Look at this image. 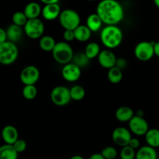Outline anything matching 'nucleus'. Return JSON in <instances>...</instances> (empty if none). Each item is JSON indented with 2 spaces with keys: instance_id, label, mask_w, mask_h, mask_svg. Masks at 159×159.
Wrapping results in <instances>:
<instances>
[{
  "instance_id": "obj_1",
  "label": "nucleus",
  "mask_w": 159,
  "mask_h": 159,
  "mask_svg": "<svg viewBox=\"0 0 159 159\" xmlns=\"http://www.w3.org/2000/svg\"><path fill=\"white\" fill-rule=\"evenodd\" d=\"M96 14L107 26H116L124 18V9L115 0L101 1L96 7Z\"/></svg>"
},
{
  "instance_id": "obj_2",
  "label": "nucleus",
  "mask_w": 159,
  "mask_h": 159,
  "mask_svg": "<svg viewBox=\"0 0 159 159\" xmlns=\"http://www.w3.org/2000/svg\"><path fill=\"white\" fill-rule=\"evenodd\" d=\"M124 40V34L119 26H106L101 30V43L107 48L111 50L116 48L121 44Z\"/></svg>"
},
{
  "instance_id": "obj_3",
  "label": "nucleus",
  "mask_w": 159,
  "mask_h": 159,
  "mask_svg": "<svg viewBox=\"0 0 159 159\" xmlns=\"http://www.w3.org/2000/svg\"><path fill=\"white\" fill-rule=\"evenodd\" d=\"M51 53L55 61L63 65L71 63L75 54L71 45L65 41L57 42Z\"/></svg>"
},
{
  "instance_id": "obj_4",
  "label": "nucleus",
  "mask_w": 159,
  "mask_h": 159,
  "mask_svg": "<svg viewBox=\"0 0 159 159\" xmlns=\"http://www.w3.org/2000/svg\"><path fill=\"white\" fill-rule=\"evenodd\" d=\"M19 49L16 44L7 41L0 44V64L3 65H10L17 60Z\"/></svg>"
},
{
  "instance_id": "obj_5",
  "label": "nucleus",
  "mask_w": 159,
  "mask_h": 159,
  "mask_svg": "<svg viewBox=\"0 0 159 159\" xmlns=\"http://www.w3.org/2000/svg\"><path fill=\"white\" fill-rule=\"evenodd\" d=\"M59 22L65 30H75L81 25V17L74 9H67L61 11Z\"/></svg>"
},
{
  "instance_id": "obj_6",
  "label": "nucleus",
  "mask_w": 159,
  "mask_h": 159,
  "mask_svg": "<svg viewBox=\"0 0 159 159\" xmlns=\"http://www.w3.org/2000/svg\"><path fill=\"white\" fill-rule=\"evenodd\" d=\"M44 30V23L38 18L28 20L27 23L23 27L25 34L30 39H33V40L41 38L43 36Z\"/></svg>"
},
{
  "instance_id": "obj_7",
  "label": "nucleus",
  "mask_w": 159,
  "mask_h": 159,
  "mask_svg": "<svg viewBox=\"0 0 159 159\" xmlns=\"http://www.w3.org/2000/svg\"><path fill=\"white\" fill-rule=\"evenodd\" d=\"M51 99L54 105L57 107H65L71 100L70 89L64 85L54 87L51 93Z\"/></svg>"
},
{
  "instance_id": "obj_8",
  "label": "nucleus",
  "mask_w": 159,
  "mask_h": 159,
  "mask_svg": "<svg viewBox=\"0 0 159 159\" xmlns=\"http://www.w3.org/2000/svg\"><path fill=\"white\" fill-rule=\"evenodd\" d=\"M134 56L141 61H148L155 55L154 43L149 41L139 42L134 50Z\"/></svg>"
},
{
  "instance_id": "obj_9",
  "label": "nucleus",
  "mask_w": 159,
  "mask_h": 159,
  "mask_svg": "<svg viewBox=\"0 0 159 159\" xmlns=\"http://www.w3.org/2000/svg\"><path fill=\"white\" fill-rule=\"evenodd\" d=\"M20 79L24 85H35L40 79V71L34 65H28L23 68Z\"/></svg>"
},
{
  "instance_id": "obj_10",
  "label": "nucleus",
  "mask_w": 159,
  "mask_h": 159,
  "mask_svg": "<svg viewBox=\"0 0 159 159\" xmlns=\"http://www.w3.org/2000/svg\"><path fill=\"white\" fill-rule=\"evenodd\" d=\"M128 127L130 131L137 136L145 135L150 129L147 120L144 117L138 116L136 115H134V116L129 121Z\"/></svg>"
},
{
  "instance_id": "obj_11",
  "label": "nucleus",
  "mask_w": 159,
  "mask_h": 159,
  "mask_svg": "<svg viewBox=\"0 0 159 159\" xmlns=\"http://www.w3.org/2000/svg\"><path fill=\"white\" fill-rule=\"evenodd\" d=\"M132 138L133 137L130 130L124 127H116L112 133V139L113 142L122 148L128 145Z\"/></svg>"
},
{
  "instance_id": "obj_12",
  "label": "nucleus",
  "mask_w": 159,
  "mask_h": 159,
  "mask_svg": "<svg viewBox=\"0 0 159 159\" xmlns=\"http://www.w3.org/2000/svg\"><path fill=\"white\" fill-rule=\"evenodd\" d=\"M82 75V69L71 62L64 65L61 69V75L68 82H75L79 80Z\"/></svg>"
},
{
  "instance_id": "obj_13",
  "label": "nucleus",
  "mask_w": 159,
  "mask_h": 159,
  "mask_svg": "<svg viewBox=\"0 0 159 159\" xmlns=\"http://www.w3.org/2000/svg\"><path fill=\"white\" fill-rule=\"evenodd\" d=\"M97 59L99 64L102 68H107V69L109 70L115 67L117 57L111 50L105 49L101 51Z\"/></svg>"
},
{
  "instance_id": "obj_14",
  "label": "nucleus",
  "mask_w": 159,
  "mask_h": 159,
  "mask_svg": "<svg viewBox=\"0 0 159 159\" xmlns=\"http://www.w3.org/2000/svg\"><path fill=\"white\" fill-rule=\"evenodd\" d=\"M61 12V6L59 2H57L51 5H44L42 8L41 14L44 20L48 21H53L59 18Z\"/></svg>"
},
{
  "instance_id": "obj_15",
  "label": "nucleus",
  "mask_w": 159,
  "mask_h": 159,
  "mask_svg": "<svg viewBox=\"0 0 159 159\" xmlns=\"http://www.w3.org/2000/svg\"><path fill=\"white\" fill-rule=\"evenodd\" d=\"M1 136L5 144L12 145L19 139V132L12 125H6L2 128Z\"/></svg>"
},
{
  "instance_id": "obj_16",
  "label": "nucleus",
  "mask_w": 159,
  "mask_h": 159,
  "mask_svg": "<svg viewBox=\"0 0 159 159\" xmlns=\"http://www.w3.org/2000/svg\"><path fill=\"white\" fill-rule=\"evenodd\" d=\"M134 112L130 107L123 106L115 112V117L120 122H128L134 116Z\"/></svg>"
},
{
  "instance_id": "obj_17",
  "label": "nucleus",
  "mask_w": 159,
  "mask_h": 159,
  "mask_svg": "<svg viewBox=\"0 0 159 159\" xmlns=\"http://www.w3.org/2000/svg\"><path fill=\"white\" fill-rule=\"evenodd\" d=\"M6 30V34H7V39L9 41L12 42L16 43V42L20 41L23 37V34L24 31L23 30V28L20 26H16L15 24H11L8 26Z\"/></svg>"
},
{
  "instance_id": "obj_18",
  "label": "nucleus",
  "mask_w": 159,
  "mask_h": 159,
  "mask_svg": "<svg viewBox=\"0 0 159 159\" xmlns=\"http://www.w3.org/2000/svg\"><path fill=\"white\" fill-rule=\"evenodd\" d=\"M23 12L25 13L28 20L37 19L42 12V7L39 3L36 2H30L25 6Z\"/></svg>"
},
{
  "instance_id": "obj_19",
  "label": "nucleus",
  "mask_w": 159,
  "mask_h": 159,
  "mask_svg": "<svg viewBox=\"0 0 159 159\" xmlns=\"http://www.w3.org/2000/svg\"><path fill=\"white\" fill-rule=\"evenodd\" d=\"M135 159H158V153L156 149L150 146H142L136 152Z\"/></svg>"
},
{
  "instance_id": "obj_20",
  "label": "nucleus",
  "mask_w": 159,
  "mask_h": 159,
  "mask_svg": "<svg viewBox=\"0 0 159 159\" xmlns=\"http://www.w3.org/2000/svg\"><path fill=\"white\" fill-rule=\"evenodd\" d=\"M102 20L100 17L96 13L90 14L86 19V26L92 31V33L97 32V31L100 30L102 28Z\"/></svg>"
},
{
  "instance_id": "obj_21",
  "label": "nucleus",
  "mask_w": 159,
  "mask_h": 159,
  "mask_svg": "<svg viewBox=\"0 0 159 159\" xmlns=\"http://www.w3.org/2000/svg\"><path fill=\"white\" fill-rule=\"evenodd\" d=\"M75 40L79 42H86L91 38L92 31L86 25H80L74 30Z\"/></svg>"
},
{
  "instance_id": "obj_22",
  "label": "nucleus",
  "mask_w": 159,
  "mask_h": 159,
  "mask_svg": "<svg viewBox=\"0 0 159 159\" xmlns=\"http://www.w3.org/2000/svg\"><path fill=\"white\" fill-rule=\"evenodd\" d=\"M145 141L147 143V145L157 148H159V130L156 128L149 129L148 131L144 135Z\"/></svg>"
},
{
  "instance_id": "obj_23",
  "label": "nucleus",
  "mask_w": 159,
  "mask_h": 159,
  "mask_svg": "<svg viewBox=\"0 0 159 159\" xmlns=\"http://www.w3.org/2000/svg\"><path fill=\"white\" fill-rule=\"evenodd\" d=\"M56 43L54 37L50 35H43L39 40L40 48L45 52H52Z\"/></svg>"
},
{
  "instance_id": "obj_24",
  "label": "nucleus",
  "mask_w": 159,
  "mask_h": 159,
  "mask_svg": "<svg viewBox=\"0 0 159 159\" xmlns=\"http://www.w3.org/2000/svg\"><path fill=\"white\" fill-rule=\"evenodd\" d=\"M18 155L12 145L5 144L0 146V159H18Z\"/></svg>"
},
{
  "instance_id": "obj_25",
  "label": "nucleus",
  "mask_w": 159,
  "mask_h": 159,
  "mask_svg": "<svg viewBox=\"0 0 159 159\" xmlns=\"http://www.w3.org/2000/svg\"><path fill=\"white\" fill-rule=\"evenodd\" d=\"M101 52L100 46L96 42H90L85 46L84 53L88 57L89 60L98 57L99 53Z\"/></svg>"
},
{
  "instance_id": "obj_26",
  "label": "nucleus",
  "mask_w": 159,
  "mask_h": 159,
  "mask_svg": "<svg viewBox=\"0 0 159 159\" xmlns=\"http://www.w3.org/2000/svg\"><path fill=\"white\" fill-rule=\"evenodd\" d=\"M123 71L116 68V66L113 68H110L108 70V73H107V78L110 82L113 84H118L122 81L123 79Z\"/></svg>"
},
{
  "instance_id": "obj_27",
  "label": "nucleus",
  "mask_w": 159,
  "mask_h": 159,
  "mask_svg": "<svg viewBox=\"0 0 159 159\" xmlns=\"http://www.w3.org/2000/svg\"><path fill=\"white\" fill-rule=\"evenodd\" d=\"M90 60L88 58L85 54L84 52H79L74 54V57L72 59V63L77 65L78 67L82 69V68H85L89 65Z\"/></svg>"
},
{
  "instance_id": "obj_28",
  "label": "nucleus",
  "mask_w": 159,
  "mask_h": 159,
  "mask_svg": "<svg viewBox=\"0 0 159 159\" xmlns=\"http://www.w3.org/2000/svg\"><path fill=\"white\" fill-rule=\"evenodd\" d=\"M70 94H71V100L81 101L85 98V90L82 85H75L70 89Z\"/></svg>"
},
{
  "instance_id": "obj_29",
  "label": "nucleus",
  "mask_w": 159,
  "mask_h": 159,
  "mask_svg": "<svg viewBox=\"0 0 159 159\" xmlns=\"http://www.w3.org/2000/svg\"><path fill=\"white\" fill-rule=\"evenodd\" d=\"M12 20L13 24L20 26V27H24L26 23H27L28 19L23 11H17V12H14L12 15Z\"/></svg>"
},
{
  "instance_id": "obj_30",
  "label": "nucleus",
  "mask_w": 159,
  "mask_h": 159,
  "mask_svg": "<svg viewBox=\"0 0 159 159\" xmlns=\"http://www.w3.org/2000/svg\"><path fill=\"white\" fill-rule=\"evenodd\" d=\"M23 96L27 100H32L37 96V89L35 85H24L22 90Z\"/></svg>"
},
{
  "instance_id": "obj_31",
  "label": "nucleus",
  "mask_w": 159,
  "mask_h": 159,
  "mask_svg": "<svg viewBox=\"0 0 159 159\" xmlns=\"http://www.w3.org/2000/svg\"><path fill=\"white\" fill-rule=\"evenodd\" d=\"M120 159H135L136 158V151L127 145L123 147L120 152Z\"/></svg>"
},
{
  "instance_id": "obj_32",
  "label": "nucleus",
  "mask_w": 159,
  "mask_h": 159,
  "mask_svg": "<svg viewBox=\"0 0 159 159\" xmlns=\"http://www.w3.org/2000/svg\"><path fill=\"white\" fill-rule=\"evenodd\" d=\"M101 155L105 159H115L117 157L118 152L114 147L107 146L102 149L101 152Z\"/></svg>"
},
{
  "instance_id": "obj_33",
  "label": "nucleus",
  "mask_w": 159,
  "mask_h": 159,
  "mask_svg": "<svg viewBox=\"0 0 159 159\" xmlns=\"http://www.w3.org/2000/svg\"><path fill=\"white\" fill-rule=\"evenodd\" d=\"M12 147L14 148V149H15L16 152L17 153H22V152H23L26 149V142L24 140L20 139V138H19V139L12 144Z\"/></svg>"
},
{
  "instance_id": "obj_34",
  "label": "nucleus",
  "mask_w": 159,
  "mask_h": 159,
  "mask_svg": "<svg viewBox=\"0 0 159 159\" xmlns=\"http://www.w3.org/2000/svg\"><path fill=\"white\" fill-rule=\"evenodd\" d=\"M63 37L67 43L72 41L75 40L74 30H65L63 33Z\"/></svg>"
},
{
  "instance_id": "obj_35",
  "label": "nucleus",
  "mask_w": 159,
  "mask_h": 159,
  "mask_svg": "<svg viewBox=\"0 0 159 159\" xmlns=\"http://www.w3.org/2000/svg\"><path fill=\"white\" fill-rule=\"evenodd\" d=\"M127 61L125 58H123V57H119L117 58L116 62V65L115 66L116 68H118L120 70H124L127 68Z\"/></svg>"
},
{
  "instance_id": "obj_36",
  "label": "nucleus",
  "mask_w": 159,
  "mask_h": 159,
  "mask_svg": "<svg viewBox=\"0 0 159 159\" xmlns=\"http://www.w3.org/2000/svg\"><path fill=\"white\" fill-rule=\"evenodd\" d=\"M128 145L136 151V150H138V149L141 148L140 147V145H141V142H140V141L137 138H132L131 140L130 141V143H129Z\"/></svg>"
},
{
  "instance_id": "obj_37",
  "label": "nucleus",
  "mask_w": 159,
  "mask_h": 159,
  "mask_svg": "<svg viewBox=\"0 0 159 159\" xmlns=\"http://www.w3.org/2000/svg\"><path fill=\"white\" fill-rule=\"evenodd\" d=\"M7 34H6V30L3 28L0 27V44L4 42L7 41Z\"/></svg>"
},
{
  "instance_id": "obj_38",
  "label": "nucleus",
  "mask_w": 159,
  "mask_h": 159,
  "mask_svg": "<svg viewBox=\"0 0 159 159\" xmlns=\"http://www.w3.org/2000/svg\"><path fill=\"white\" fill-rule=\"evenodd\" d=\"M154 52L155 55L159 57V41L154 43Z\"/></svg>"
},
{
  "instance_id": "obj_39",
  "label": "nucleus",
  "mask_w": 159,
  "mask_h": 159,
  "mask_svg": "<svg viewBox=\"0 0 159 159\" xmlns=\"http://www.w3.org/2000/svg\"><path fill=\"white\" fill-rule=\"evenodd\" d=\"M88 159H105L101 155V153H95L90 155V157Z\"/></svg>"
},
{
  "instance_id": "obj_40",
  "label": "nucleus",
  "mask_w": 159,
  "mask_h": 159,
  "mask_svg": "<svg viewBox=\"0 0 159 159\" xmlns=\"http://www.w3.org/2000/svg\"><path fill=\"white\" fill-rule=\"evenodd\" d=\"M42 3L44 5H51V4H54V3H57L59 2L58 0H42Z\"/></svg>"
},
{
  "instance_id": "obj_41",
  "label": "nucleus",
  "mask_w": 159,
  "mask_h": 159,
  "mask_svg": "<svg viewBox=\"0 0 159 159\" xmlns=\"http://www.w3.org/2000/svg\"><path fill=\"white\" fill-rule=\"evenodd\" d=\"M69 159H85V158H84L82 155H73V156H71Z\"/></svg>"
},
{
  "instance_id": "obj_42",
  "label": "nucleus",
  "mask_w": 159,
  "mask_h": 159,
  "mask_svg": "<svg viewBox=\"0 0 159 159\" xmlns=\"http://www.w3.org/2000/svg\"><path fill=\"white\" fill-rule=\"evenodd\" d=\"M135 115L138 116H141V117H144V113H143L142 110H138Z\"/></svg>"
},
{
  "instance_id": "obj_43",
  "label": "nucleus",
  "mask_w": 159,
  "mask_h": 159,
  "mask_svg": "<svg viewBox=\"0 0 159 159\" xmlns=\"http://www.w3.org/2000/svg\"><path fill=\"white\" fill-rule=\"evenodd\" d=\"M154 3H155V6H156L157 7H158V9H159V0H155Z\"/></svg>"
},
{
  "instance_id": "obj_44",
  "label": "nucleus",
  "mask_w": 159,
  "mask_h": 159,
  "mask_svg": "<svg viewBox=\"0 0 159 159\" xmlns=\"http://www.w3.org/2000/svg\"><path fill=\"white\" fill-rule=\"evenodd\" d=\"M158 159H159V158H158Z\"/></svg>"
}]
</instances>
